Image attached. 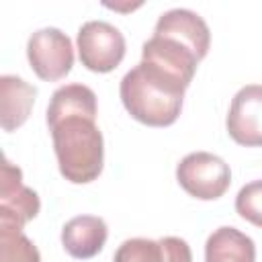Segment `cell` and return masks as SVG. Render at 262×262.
<instances>
[{"mask_svg": "<svg viewBox=\"0 0 262 262\" xmlns=\"http://www.w3.org/2000/svg\"><path fill=\"white\" fill-rule=\"evenodd\" d=\"M186 86L162 68L139 61L131 68L119 86L125 111L147 127H168L182 111Z\"/></svg>", "mask_w": 262, "mask_h": 262, "instance_id": "1", "label": "cell"}, {"mask_svg": "<svg viewBox=\"0 0 262 262\" xmlns=\"http://www.w3.org/2000/svg\"><path fill=\"white\" fill-rule=\"evenodd\" d=\"M59 172L74 184L96 180L104 164V139L96 119L76 115L49 125Z\"/></svg>", "mask_w": 262, "mask_h": 262, "instance_id": "2", "label": "cell"}, {"mask_svg": "<svg viewBox=\"0 0 262 262\" xmlns=\"http://www.w3.org/2000/svg\"><path fill=\"white\" fill-rule=\"evenodd\" d=\"M178 184L194 199L215 201L225 194L231 184L229 164L209 151H192L176 166Z\"/></svg>", "mask_w": 262, "mask_h": 262, "instance_id": "3", "label": "cell"}, {"mask_svg": "<svg viewBox=\"0 0 262 262\" xmlns=\"http://www.w3.org/2000/svg\"><path fill=\"white\" fill-rule=\"evenodd\" d=\"M78 55L86 70L96 74L113 72L125 57L123 33L106 20H88L78 29Z\"/></svg>", "mask_w": 262, "mask_h": 262, "instance_id": "4", "label": "cell"}, {"mask_svg": "<svg viewBox=\"0 0 262 262\" xmlns=\"http://www.w3.org/2000/svg\"><path fill=\"white\" fill-rule=\"evenodd\" d=\"M27 59L41 80H61L72 72L74 66L72 39L55 27L39 29L27 41Z\"/></svg>", "mask_w": 262, "mask_h": 262, "instance_id": "5", "label": "cell"}, {"mask_svg": "<svg viewBox=\"0 0 262 262\" xmlns=\"http://www.w3.org/2000/svg\"><path fill=\"white\" fill-rule=\"evenodd\" d=\"M39 209V194L33 188L25 186L23 170L8 158H4L0 174V223L16 225L23 229L25 223L37 217Z\"/></svg>", "mask_w": 262, "mask_h": 262, "instance_id": "6", "label": "cell"}, {"mask_svg": "<svg viewBox=\"0 0 262 262\" xmlns=\"http://www.w3.org/2000/svg\"><path fill=\"white\" fill-rule=\"evenodd\" d=\"M225 127L235 143L262 147V84H248L235 92Z\"/></svg>", "mask_w": 262, "mask_h": 262, "instance_id": "7", "label": "cell"}, {"mask_svg": "<svg viewBox=\"0 0 262 262\" xmlns=\"http://www.w3.org/2000/svg\"><path fill=\"white\" fill-rule=\"evenodd\" d=\"M154 35L170 37L182 45H186L199 59L209 53L211 45V31L201 14L188 8H172L166 10L154 29Z\"/></svg>", "mask_w": 262, "mask_h": 262, "instance_id": "8", "label": "cell"}, {"mask_svg": "<svg viewBox=\"0 0 262 262\" xmlns=\"http://www.w3.org/2000/svg\"><path fill=\"white\" fill-rule=\"evenodd\" d=\"M141 59L162 68L164 72H168L170 76L180 80L186 88L190 86L196 66L201 61L186 45H182L170 37H160V35H151L143 43Z\"/></svg>", "mask_w": 262, "mask_h": 262, "instance_id": "9", "label": "cell"}, {"mask_svg": "<svg viewBox=\"0 0 262 262\" xmlns=\"http://www.w3.org/2000/svg\"><path fill=\"white\" fill-rule=\"evenodd\" d=\"M108 227L102 217L96 215H78L70 219L61 229L63 250L78 260L94 258L106 244Z\"/></svg>", "mask_w": 262, "mask_h": 262, "instance_id": "10", "label": "cell"}, {"mask_svg": "<svg viewBox=\"0 0 262 262\" xmlns=\"http://www.w3.org/2000/svg\"><path fill=\"white\" fill-rule=\"evenodd\" d=\"M37 88L18 76L4 74L0 78V125L4 131H14L31 115Z\"/></svg>", "mask_w": 262, "mask_h": 262, "instance_id": "11", "label": "cell"}, {"mask_svg": "<svg viewBox=\"0 0 262 262\" xmlns=\"http://www.w3.org/2000/svg\"><path fill=\"white\" fill-rule=\"evenodd\" d=\"M205 262H256V244L239 229L223 225L207 237Z\"/></svg>", "mask_w": 262, "mask_h": 262, "instance_id": "12", "label": "cell"}, {"mask_svg": "<svg viewBox=\"0 0 262 262\" xmlns=\"http://www.w3.org/2000/svg\"><path fill=\"white\" fill-rule=\"evenodd\" d=\"M96 94L92 88H88L86 84H66L51 94L47 106V125L76 115L96 119Z\"/></svg>", "mask_w": 262, "mask_h": 262, "instance_id": "13", "label": "cell"}, {"mask_svg": "<svg viewBox=\"0 0 262 262\" xmlns=\"http://www.w3.org/2000/svg\"><path fill=\"white\" fill-rule=\"evenodd\" d=\"M0 262H41V254L20 227L0 223Z\"/></svg>", "mask_w": 262, "mask_h": 262, "instance_id": "14", "label": "cell"}, {"mask_svg": "<svg viewBox=\"0 0 262 262\" xmlns=\"http://www.w3.org/2000/svg\"><path fill=\"white\" fill-rule=\"evenodd\" d=\"M113 262H164V250L160 239L129 237L117 248Z\"/></svg>", "mask_w": 262, "mask_h": 262, "instance_id": "15", "label": "cell"}, {"mask_svg": "<svg viewBox=\"0 0 262 262\" xmlns=\"http://www.w3.org/2000/svg\"><path fill=\"white\" fill-rule=\"evenodd\" d=\"M235 211L242 219L262 227V180L244 184L235 196Z\"/></svg>", "mask_w": 262, "mask_h": 262, "instance_id": "16", "label": "cell"}, {"mask_svg": "<svg viewBox=\"0 0 262 262\" xmlns=\"http://www.w3.org/2000/svg\"><path fill=\"white\" fill-rule=\"evenodd\" d=\"M162 250H164V262H192L190 246L176 235L160 237Z\"/></svg>", "mask_w": 262, "mask_h": 262, "instance_id": "17", "label": "cell"}]
</instances>
